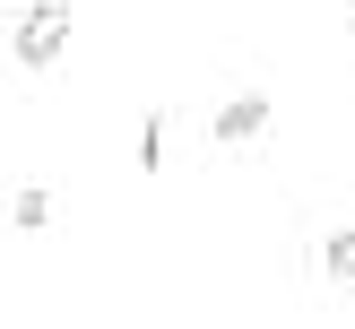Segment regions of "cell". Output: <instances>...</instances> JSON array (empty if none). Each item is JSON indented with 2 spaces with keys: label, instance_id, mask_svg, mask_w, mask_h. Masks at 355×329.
<instances>
[{
  "label": "cell",
  "instance_id": "cell-1",
  "mask_svg": "<svg viewBox=\"0 0 355 329\" xmlns=\"http://www.w3.org/2000/svg\"><path fill=\"white\" fill-rule=\"evenodd\" d=\"M61 44H69V0H26L9 52H17L26 69H52V52H61Z\"/></svg>",
  "mask_w": 355,
  "mask_h": 329
},
{
  "label": "cell",
  "instance_id": "cell-2",
  "mask_svg": "<svg viewBox=\"0 0 355 329\" xmlns=\"http://www.w3.org/2000/svg\"><path fill=\"white\" fill-rule=\"evenodd\" d=\"M269 113H277L269 96H234V104H217V121H208V139H217V148H252V139L269 130Z\"/></svg>",
  "mask_w": 355,
  "mask_h": 329
},
{
  "label": "cell",
  "instance_id": "cell-3",
  "mask_svg": "<svg viewBox=\"0 0 355 329\" xmlns=\"http://www.w3.org/2000/svg\"><path fill=\"white\" fill-rule=\"evenodd\" d=\"M9 217H17V234H44V225H52V190H44V182H26Z\"/></svg>",
  "mask_w": 355,
  "mask_h": 329
},
{
  "label": "cell",
  "instance_id": "cell-4",
  "mask_svg": "<svg viewBox=\"0 0 355 329\" xmlns=\"http://www.w3.org/2000/svg\"><path fill=\"white\" fill-rule=\"evenodd\" d=\"M321 269H329V277H347V286H355V225H338V234L321 242Z\"/></svg>",
  "mask_w": 355,
  "mask_h": 329
},
{
  "label": "cell",
  "instance_id": "cell-5",
  "mask_svg": "<svg viewBox=\"0 0 355 329\" xmlns=\"http://www.w3.org/2000/svg\"><path fill=\"white\" fill-rule=\"evenodd\" d=\"M156 165H165V113L139 121V173H156Z\"/></svg>",
  "mask_w": 355,
  "mask_h": 329
},
{
  "label": "cell",
  "instance_id": "cell-6",
  "mask_svg": "<svg viewBox=\"0 0 355 329\" xmlns=\"http://www.w3.org/2000/svg\"><path fill=\"white\" fill-rule=\"evenodd\" d=\"M347 26H355V0H347Z\"/></svg>",
  "mask_w": 355,
  "mask_h": 329
}]
</instances>
